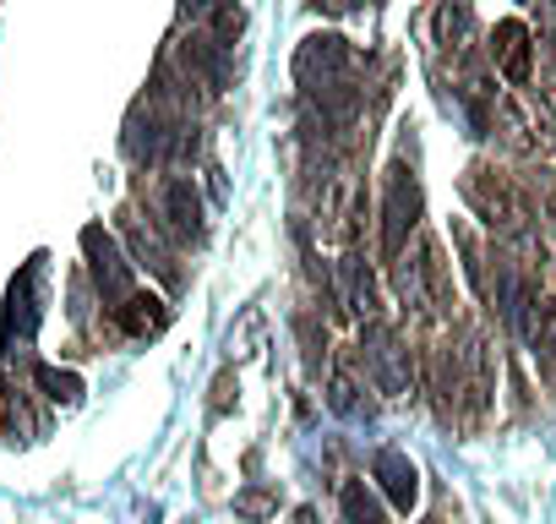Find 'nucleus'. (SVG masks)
I'll list each match as a JSON object with an SVG mask.
<instances>
[{
    "label": "nucleus",
    "mask_w": 556,
    "mask_h": 524,
    "mask_svg": "<svg viewBox=\"0 0 556 524\" xmlns=\"http://www.w3.org/2000/svg\"><path fill=\"white\" fill-rule=\"evenodd\" d=\"M83 251H88V262H93V279H99V290L110 296V301H126L131 296V269H126V257H121V246L99 229V224H88L83 229Z\"/></svg>",
    "instance_id": "obj_1"
},
{
    "label": "nucleus",
    "mask_w": 556,
    "mask_h": 524,
    "mask_svg": "<svg viewBox=\"0 0 556 524\" xmlns=\"http://www.w3.org/2000/svg\"><path fill=\"white\" fill-rule=\"evenodd\" d=\"M415 213H420V191L404 170H393V186H388V257L404 246V229H415Z\"/></svg>",
    "instance_id": "obj_2"
},
{
    "label": "nucleus",
    "mask_w": 556,
    "mask_h": 524,
    "mask_svg": "<svg viewBox=\"0 0 556 524\" xmlns=\"http://www.w3.org/2000/svg\"><path fill=\"white\" fill-rule=\"evenodd\" d=\"M377 475H382V486H388V497H393V508H415V497H420V475H415V464L404 459V453H393V448H382L377 453Z\"/></svg>",
    "instance_id": "obj_3"
},
{
    "label": "nucleus",
    "mask_w": 556,
    "mask_h": 524,
    "mask_svg": "<svg viewBox=\"0 0 556 524\" xmlns=\"http://www.w3.org/2000/svg\"><path fill=\"white\" fill-rule=\"evenodd\" d=\"M496 66H502L507 83H529V28L523 23L496 28Z\"/></svg>",
    "instance_id": "obj_4"
},
{
    "label": "nucleus",
    "mask_w": 556,
    "mask_h": 524,
    "mask_svg": "<svg viewBox=\"0 0 556 524\" xmlns=\"http://www.w3.org/2000/svg\"><path fill=\"white\" fill-rule=\"evenodd\" d=\"M115 323H121L131 339H142V334H159V328L169 323V312H164V301H159V296L131 290V296H126V307H115Z\"/></svg>",
    "instance_id": "obj_5"
},
{
    "label": "nucleus",
    "mask_w": 556,
    "mask_h": 524,
    "mask_svg": "<svg viewBox=\"0 0 556 524\" xmlns=\"http://www.w3.org/2000/svg\"><path fill=\"white\" fill-rule=\"evenodd\" d=\"M164 202H169V219H175L180 235H197V229H202V224H197L202 208H197V191H191L186 180H169V186H164Z\"/></svg>",
    "instance_id": "obj_6"
},
{
    "label": "nucleus",
    "mask_w": 556,
    "mask_h": 524,
    "mask_svg": "<svg viewBox=\"0 0 556 524\" xmlns=\"http://www.w3.org/2000/svg\"><path fill=\"white\" fill-rule=\"evenodd\" d=\"M34 377H39V388H45L50 399H61V404H77V399H83V377H72V372H55V366H34Z\"/></svg>",
    "instance_id": "obj_7"
},
{
    "label": "nucleus",
    "mask_w": 556,
    "mask_h": 524,
    "mask_svg": "<svg viewBox=\"0 0 556 524\" xmlns=\"http://www.w3.org/2000/svg\"><path fill=\"white\" fill-rule=\"evenodd\" d=\"M344 513L350 524H382V508L366 497V486H344Z\"/></svg>",
    "instance_id": "obj_8"
},
{
    "label": "nucleus",
    "mask_w": 556,
    "mask_h": 524,
    "mask_svg": "<svg viewBox=\"0 0 556 524\" xmlns=\"http://www.w3.org/2000/svg\"><path fill=\"white\" fill-rule=\"evenodd\" d=\"M180 7H186L191 17H202V12H213V0H180Z\"/></svg>",
    "instance_id": "obj_9"
}]
</instances>
